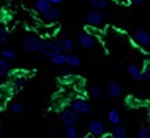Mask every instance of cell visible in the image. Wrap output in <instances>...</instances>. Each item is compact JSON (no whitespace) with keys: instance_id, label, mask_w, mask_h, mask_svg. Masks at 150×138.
I'll list each match as a JSON object with an SVG mask.
<instances>
[{"instance_id":"6da1fadb","label":"cell","mask_w":150,"mask_h":138,"mask_svg":"<svg viewBox=\"0 0 150 138\" xmlns=\"http://www.w3.org/2000/svg\"><path fill=\"white\" fill-rule=\"evenodd\" d=\"M41 45H42V39L39 37H35V35H27V37H23V39H22V46L28 53L39 52Z\"/></svg>"},{"instance_id":"7a4b0ae2","label":"cell","mask_w":150,"mask_h":138,"mask_svg":"<svg viewBox=\"0 0 150 138\" xmlns=\"http://www.w3.org/2000/svg\"><path fill=\"white\" fill-rule=\"evenodd\" d=\"M88 131H89L91 135L101 137V135H104L105 127L101 121H99V119H92V121L88 122Z\"/></svg>"},{"instance_id":"3957f363","label":"cell","mask_w":150,"mask_h":138,"mask_svg":"<svg viewBox=\"0 0 150 138\" xmlns=\"http://www.w3.org/2000/svg\"><path fill=\"white\" fill-rule=\"evenodd\" d=\"M41 54L45 55V57H52V55L57 54L59 52L58 46H57V42H53V41H42V45H41Z\"/></svg>"},{"instance_id":"277c9868","label":"cell","mask_w":150,"mask_h":138,"mask_svg":"<svg viewBox=\"0 0 150 138\" xmlns=\"http://www.w3.org/2000/svg\"><path fill=\"white\" fill-rule=\"evenodd\" d=\"M72 108L76 111L77 114H83V115H87L92 112L91 104L88 103L85 99H76L73 102V104H72Z\"/></svg>"},{"instance_id":"5b68a950","label":"cell","mask_w":150,"mask_h":138,"mask_svg":"<svg viewBox=\"0 0 150 138\" xmlns=\"http://www.w3.org/2000/svg\"><path fill=\"white\" fill-rule=\"evenodd\" d=\"M77 112L73 108H64L62 112H61V122H62L65 126H70V124H74L77 122Z\"/></svg>"},{"instance_id":"8992f818","label":"cell","mask_w":150,"mask_h":138,"mask_svg":"<svg viewBox=\"0 0 150 138\" xmlns=\"http://www.w3.org/2000/svg\"><path fill=\"white\" fill-rule=\"evenodd\" d=\"M133 39L139 46H150V33L146 30H137L133 33Z\"/></svg>"},{"instance_id":"52a82bcc","label":"cell","mask_w":150,"mask_h":138,"mask_svg":"<svg viewBox=\"0 0 150 138\" xmlns=\"http://www.w3.org/2000/svg\"><path fill=\"white\" fill-rule=\"evenodd\" d=\"M85 19H87V22L89 24H92V26H100V24L104 22V18L101 15L100 10H96V8L88 11L87 15H85Z\"/></svg>"},{"instance_id":"ba28073f","label":"cell","mask_w":150,"mask_h":138,"mask_svg":"<svg viewBox=\"0 0 150 138\" xmlns=\"http://www.w3.org/2000/svg\"><path fill=\"white\" fill-rule=\"evenodd\" d=\"M77 41H79V45L83 49H92L95 45V39L93 35L91 33H80L77 35Z\"/></svg>"},{"instance_id":"9c48e42d","label":"cell","mask_w":150,"mask_h":138,"mask_svg":"<svg viewBox=\"0 0 150 138\" xmlns=\"http://www.w3.org/2000/svg\"><path fill=\"white\" fill-rule=\"evenodd\" d=\"M126 72L129 73V76L133 80H135V81H142L145 79L142 75V69H139L135 64H129L126 66Z\"/></svg>"},{"instance_id":"30bf717a","label":"cell","mask_w":150,"mask_h":138,"mask_svg":"<svg viewBox=\"0 0 150 138\" xmlns=\"http://www.w3.org/2000/svg\"><path fill=\"white\" fill-rule=\"evenodd\" d=\"M61 16H62L61 11L57 10V8H53V7L50 8L47 12L42 14V18H43V21H45L46 23H54V22H57Z\"/></svg>"},{"instance_id":"8fae6325","label":"cell","mask_w":150,"mask_h":138,"mask_svg":"<svg viewBox=\"0 0 150 138\" xmlns=\"http://www.w3.org/2000/svg\"><path fill=\"white\" fill-rule=\"evenodd\" d=\"M107 93L112 99H116L122 95V87L120 84H118L116 81H111V83L107 84Z\"/></svg>"},{"instance_id":"7c38bea8","label":"cell","mask_w":150,"mask_h":138,"mask_svg":"<svg viewBox=\"0 0 150 138\" xmlns=\"http://www.w3.org/2000/svg\"><path fill=\"white\" fill-rule=\"evenodd\" d=\"M57 46H58L59 52L62 53H70L73 50V42L70 38H59L57 41Z\"/></svg>"},{"instance_id":"4fadbf2b","label":"cell","mask_w":150,"mask_h":138,"mask_svg":"<svg viewBox=\"0 0 150 138\" xmlns=\"http://www.w3.org/2000/svg\"><path fill=\"white\" fill-rule=\"evenodd\" d=\"M34 8L38 14H45L52 8V4H50L49 0H35L34 3Z\"/></svg>"},{"instance_id":"5bb4252c","label":"cell","mask_w":150,"mask_h":138,"mask_svg":"<svg viewBox=\"0 0 150 138\" xmlns=\"http://www.w3.org/2000/svg\"><path fill=\"white\" fill-rule=\"evenodd\" d=\"M67 54L68 53L58 52L57 54L50 57V62H52L53 65H65L67 64Z\"/></svg>"},{"instance_id":"9a60e30c","label":"cell","mask_w":150,"mask_h":138,"mask_svg":"<svg viewBox=\"0 0 150 138\" xmlns=\"http://www.w3.org/2000/svg\"><path fill=\"white\" fill-rule=\"evenodd\" d=\"M81 64H83V61H81V58L79 55L70 54V53L67 54V65L68 66H70V68H79V66H81Z\"/></svg>"},{"instance_id":"2e32d148","label":"cell","mask_w":150,"mask_h":138,"mask_svg":"<svg viewBox=\"0 0 150 138\" xmlns=\"http://www.w3.org/2000/svg\"><path fill=\"white\" fill-rule=\"evenodd\" d=\"M111 137L112 138H126L127 137V130L119 124H115L111 130Z\"/></svg>"},{"instance_id":"e0dca14e","label":"cell","mask_w":150,"mask_h":138,"mask_svg":"<svg viewBox=\"0 0 150 138\" xmlns=\"http://www.w3.org/2000/svg\"><path fill=\"white\" fill-rule=\"evenodd\" d=\"M107 121L108 123H111L112 126H115V124H119L120 123V115L116 110H110L107 112Z\"/></svg>"},{"instance_id":"ac0fdd59","label":"cell","mask_w":150,"mask_h":138,"mask_svg":"<svg viewBox=\"0 0 150 138\" xmlns=\"http://www.w3.org/2000/svg\"><path fill=\"white\" fill-rule=\"evenodd\" d=\"M10 62H8V60L6 58H0V77H3V76H7L8 72H10Z\"/></svg>"},{"instance_id":"d6986e66","label":"cell","mask_w":150,"mask_h":138,"mask_svg":"<svg viewBox=\"0 0 150 138\" xmlns=\"http://www.w3.org/2000/svg\"><path fill=\"white\" fill-rule=\"evenodd\" d=\"M10 111L12 115H19L23 112V104L21 102H12L10 106Z\"/></svg>"},{"instance_id":"ffe728a7","label":"cell","mask_w":150,"mask_h":138,"mask_svg":"<svg viewBox=\"0 0 150 138\" xmlns=\"http://www.w3.org/2000/svg\"><path fill=\"white\" fill-rule=\"evenodd\" d=\"M89 95H91V97H93V99H101V97H103V91H101L100 87L92 85L91 88H89Z\"/></svg>"},{"instance_id":"44dd1931","label":"cell","mask_w":150,"mask_h":138,"mask_svg":"<svg viewBox=\"0 0 150 138\" xmlns=\"http://www.w3.org/2000/svg\"><path fill=\"white\" fill-rule=\"evenodd\" d=\"M26 83H27V79L25 76H15L12 80V87L14 88H22V87L26 85Z\"/></svg>"},{"instance_id":"7402d4cb","label":"cell","mask_w":150,"mask_h":138,"mask_svg":"<svg viewBox=\"0 0 150 138\" xmlns=\"http://www.w3.org/2000/svg\"><path fill=\"white\" fill-rule=\"evenodd\" d=\"M88 1L96 10H104L107 7V0H88Z\"/></svg>"},{"instance_id":"603a6c76","label":"cell","mask_w":150,"mask_h":138,"mask_svg":"<svg viewBox=\"0 0 150 138\" xmlns=\"http://www.w3.org/2000/svg\"><path fill=\"white\" fill-rule=\"evenodd\" d=\"M0 57H3L6 60H15L16 53L14 50H10V49H3V50H0Z\"/></svg>"},{"instance_id":"cb8c5ba5","label":"cell","mask_w":150,"mask_h":138,"mask_svg":"<svg viewBox=\"0 0 150 138\" xmlns=\"http://www.w3.org/2000/svg\"><path fill=\"white\" fill-rule=\"evenodd\" d=\"M65 137L67 138H77L79 137V131L74 127V124H70L67 126V130H65Z\"/></svg>"},{"instance_id":"d4e9b609","label":"cell","mask_w":150,"mask_h":138,"mask_svg":"<svg viewBox=\"0 0 150 138\" xmlns=\"http://www.w3.org/2000/svg\"><path fill=\"white\" fill-rule=\"evenodd\" d=\"M138 137L139 138H150V124H145L138 131Z\"/></svg>"},{"instance_id":"484cf974","label":"cell","mask_w":150,"mask_h":138,"mask_svg":"<svg viewBox=\"0 0 150 138\" xmlns=\"http://www.w3.org/2000/svg\"><path fill=\"white\" fill-rule=\"evenodd\" d=\"M7 37H8V30L4 24H0V43L7 41Z\"/></svg>"},{"instance_id":"4316f807","label":"cell","mask_w":150,"mask_h":138,"mask_svg":"<svg viewBox=\"0 0 150 138\" xmlns=\"http://www.w3.org/2000/svg\"><path fill=\"white\" fill-rule=\"evenodd\" d=\"M142 75H143V77H145V79L150 81V61H147L146 64L143 65V68H142Z\"/></svg>"},{"instance_id":"83f0119b","label":"cell","mask_w":150,"mask_h":138,"mask_svg":"<svg viewBox=\"0 0 150 138\" xmlns=\"http://www.w3.org/2000/svg\"><path fill=\"white\" fill-rule=\"evenodd\" d=\"M131 1H133L134 6H137V7H141V6L143 4V1H145V0H131Z\"/></svg>"},{"instance_id":"f1b7e54d","label":"cell","mask_w":150,"mask_h":138,"mask_svg":"<svg viewBox=\"0 0 150 138\" xmlns=\"http://www.w3.org/2000/svg\"><path fill=\"white\" fill-rule=\"evenodd\" d=\"M49 1H50V4H52V6H57V4H59L62 0H49Z\"/></svg>"},{"instance_id":"f546056e","label":"cell","mask_w":150,"mask_h":138,"mask_svg":"<svg viewBox=\"0 0 150 138\" xmlns=\"http://www.w3.org/2000/svg\"><path fill=\"white\" fill-rule=\"evenodd\" d=\"M53 133H54V129H50V130L47 131V134L49 135H53Z\"/></svg>"},{"instance_id":"4dcf8cb0","label":"cell","mask_w":150,"mask_h":138,"mask_svg":"<svg viewBox=\"0 0 150 138\" xmlns=\"http://www.w3.org/2000/svg\"><path fill=\"white\" fill-rule=\"evenodd\" d=\"M1 133H3V124L0 123V135H1Z\"/></svg>"},{"instance_id":"1f68e13d","label":"cell","mask_w":150,"mask_h":138,"mask_svg":"<svg viewBox=\"0 0 150 138\" xmlns=\"http://www.w3.org/2000/svg\"><path fill=\"white\" fill-rule=\"evenodd\" d=\"M149 97H150V91H149Z\"/></svg>"}]
</instances>
